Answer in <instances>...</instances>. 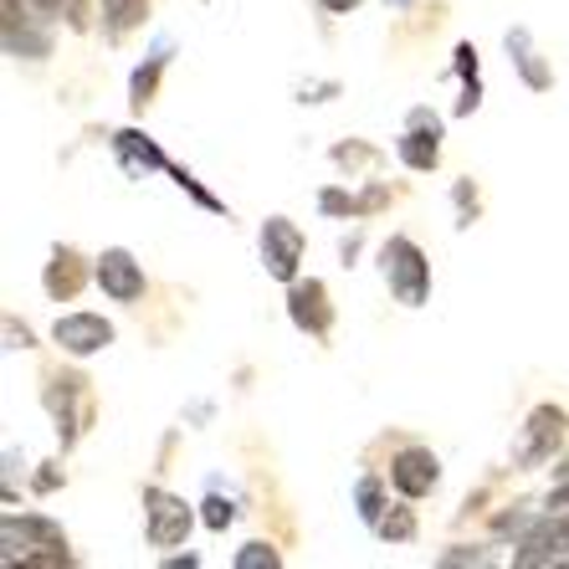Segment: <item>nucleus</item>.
<instances>
[{"instance_id":"obj_1","label":"nucleus","mask_w":569,"mask_h":569,"mask_svg":"<svg viewBox=\"0 0 569 569\" xmlns=\"http://www.w3.org/2000/svg\"><path fill=\"white\" fill-rule=\"evenodd\" d=\"M380 267H385V282L396 292L406 308H421L426 292H431V262L421 257V247L406 237H390L380 252Z\"/></svg>"},{"instance_id":"obj_2","label":"nucleus","mask_w":569,"mask_h":569,"mask_svg":"<svg viewBox=\"0 0 569 569\" xmlns=\"http://www.w3.org/2000/svg\"><path fill=\"white\" fill-rule=\"evenodd\" d=\"M67 565V539L57 523H47V518H6V565Z\"/></svg>"},{"instance_id":"obj_3","label":"nucleus","mask_w":569,"mask_h":569,"mask_svg":"<svg viewBox=\"0 0 569 569\" xmlns=\"http://www.w3.org/2000/svg\"><path fill=\"white\" fill-rule=\"evenodd\" d=\"M144 513H149L144 539L154 543V549H174V543H186L190 523H196V513H190L180 498H170V492H159V488L144 492Z\"/></svg>"},{"instance_id":"obj_4","label":"nucleus","mask_w":569,"mask_h":569,"mask_svg":"<svg viewBox=\"0 0 569 569\" xmlns=\"http://www.w3.org/2000/svg\"><path fill=\"white\" fill-rule=\"evenodd\" d=\"M298 262H303V231L288 216H272L262 226V267L278 282H298Z\"/></svg>"},{"instance_id":"obj_5","label":"nucleus","mask_w":569,"mask_h":569,"mask_svg":"<svg viewBox=\"0 0 569 569\" xmlns=\"http://www.w3.org/2000/svg\"><path fill=\"white\" fill-rule=\"evenodd\" d=\"M565 441V411L559 406H539L523 426V441H518V467H543L555 457V447Z\"/></svg>"},{"instance_id":"obj_6","label":"nucleus","mask_w":569,"mask_h":569,"mask_svg":"<svg viewBox=\"0 0 569 569\" xmlns=\"http://www.w3.org/2000/svg\"><path fill=\"white\" fill-rule=\"evenodd\" d=\"M93 278H98V288H103L113 303H139V298H144V267L133 262L123 247H113V252L98 257Z\"/></svg>"},{"instance_id":"obj_7","label":"nucleus","mask_w":569,"mask_h":569,"mask_svg":"<svg viewBox=\"0 0 569 569\" xmlns=\"http://www.w3.org/2000/svg\"><path fill=\"white\" fill-rule=\"evenodd\" d=\"M52 339L72 359H88V355H98V349L113 345V323H108V318H98V313H67V318H57Z\"/></svg>"},{"instance_id":"obj_8","label":"nucleus","mask_w":569,"mask_h":569,"mask_svg":"<svg viewBox=\"0 0 569 569\" xmlns=\"http://www.w3.org/2000/svg\"><path fill=\"white\" fill-rule=\"evenodd\" d=\"M288 318L298 323L303 333H313V339H323L329 333V323H333V308H329V288L318 278H308V282H292L288 288Z\"/></svg>"},{"instance_id":"obj_9","label":"nucleus","mask_w":569,"mask_h":569,"mask_svg":"<svg viewBox=\"0 0 569 569\" xmlns=\"http://www.w3.org/2000/svg\"><path fill=\"white\" fill-rule=\"evenodd\" d=\"M437 477H441V467L426 447H406L396 462H390V482H396L400 498H426V492L437 488Z\"/></svg>"},{"instance_id":"obj_10","label":"nucleus","mask_w":569,"mask_h":569,"mask_svg":"<svg viewBox=\"0 0 569 569\" xmlns=\"http://www.w3.org/2000/svg\"><path fill=\"white\" fill-rule=\"evenodd\" d=\"M400 159L411 164V170H437V159H441V123L426 113V108H416L411 113V129L400 133Z\"/></svg>"},{"instance_id":"obj_11","label":"nucleus","mask_w":569,"mask_h":569,"mask_svg":"<svg viewBox=\"0 0 569 569\" xmlns=\"http://www.w3.org/2000/svg\"><path fill=\"white\" fill-rule=\"evenodd\" d=\"M47 47H52V41L31 27L27 0H6V52L11 57H47Z\"/></svg>"},{"instance_id":"obj_12","label":"nucleus","mask_w":569,"mask_h":569,"mask_svg":"<svg viewBox=\"0 0 569 569\" xmlns=\"http://www.w3.org/2000/svg\"><path fill=\"white\" fill-rule=\"evenodd\" d=\"M41 288H47V298H72V292L82 288V262H78V252L57 247V252H52V267H47V278H41Z\"/></svg>"},{"instance_id":"obj_13","label":"nucleus","mask_w":569,"mask_h":569,"mask_svg":"<svg viewBox=\"0 0 569 569\" xmlns=\"http://www.w3.org/2000/svg\"><path fill=\"white\" fill-rule=\"evenodd\" d=\"M508 52H513V62H518V72H523V82H529L533 93H543L549 82H555V72L539 62V52H533V41H529V31H508Z\"/></svg>"},{"instance_id":"obj_14","label":"nucleus","mask_w":569,"mask_h":569,"mask_svg":"<svg viewBox=\"0 0 569 569\" xmlns=\"http://www.w3.org/2000/svg\"><path fill=\"white\" fill-rule=\"evenodd\" d=\"M78 390H82V380H52V390H47V406H52V416H57V431H62V441H72L78 437Z\"/></svg>"},{"instance_id":"obj_15","label":"nucleus","mask_w":569,"mask_h":569,"mask_svg":"<svg viewBox=\"0 0 569 569\" xmlns=\"http://www.w3.org/2000/svg\"><path fill=\"white\" fill-rule=\"evenodd\" d=\"M113 144H119V154L129 159V164H149V170H170V159L159 154L154 144H149L144 133H133V129H123L119 139H113Z\"/></svg>"},{"instance_id":"obj_16","label":"nucleus","mask_w":569,"mask_h":569,"mask_svg":"<svg viewBox=\"0 0 569 569\" xmlns=\"http://www.w3.org/2000/svg\"><path fill=\"white\" fill-rule=\"evenodd\" d=\"M159 72H164V47L149 57V67H139V72H133V82H129V103H133V108H144L149 98H154Z\"/></svg>"},{"instance_id":"obj_17","label":"nucleus","mask_w":569,"mask_h":569,"mask_svg":"<svg viewBox=\"0 0 569 569\" xmlns=\"http://www.w3.org/2000/svg\"><path fill=\"white\" fill-rule=\"evenodd\" d=\"M144 6H149V0H103L108 31H113V37H123V31H133V27H139V21H144Z\"/></svg>"},{"instance_id":"obj_18","label":"nucleus","mask_w":569,"mask_h":569,"mask_svg":"<svg viewBox=\"0 0 569 569\" xmlns=\"http://www.w3.org/2000/svg\"><path fill=\"white\" fill-rule=\"evenodd\" d=\"M278 565H282V555L272 543H247L237 555V569H278Z\"/></svg>"},{"instance_id":"obj_19","label":"nucleus","mask_w":569,"mask_h":569,"mask_svg":"<svg viewBox=\"0 0 569 569\" xmlns=\"http://www.w3.org/2000/svg\"><path fill=\"white\" fill-rule=\"evenodd\" d=\"M359 518H365V523H380V518H385L380 482H375V477H365V482H359Z\"/></svg>"},{"instance_id":"obj_20","label":"nucleus","mask_w":569,"mask_h":569,"mask_svg":"<svg viewBox=\"0 0 569 569\" xmlns=\"http://www.w3.org/2000/svg\"><path fill=\"white\" fill-rule=\"evenodd\" d=\"M375 529H380L385 539H411V533H416V518L406 513V508H390V513H385Z\"/></svg>"},{"instance_id":"obj_21","label":"nucleus","mask_w":569,"mask_h":569,"mask_svg":"<svg viewBox=\"0 0 569 569\" xmlns=\"http://www.w3.org/2000/svg\"><path fill=\"white\" fill-rule=\"evenodd\" d=\"M329 216H355V211H370V200H355L345 196V190H323V200H318Z\"/></svg>"},{"instance_id":"obj_22","label":"nucleus","mask_w":569,"mask_h":569,"mask_svg":"<svg viewBox=\"0 0 569 569\" xmlns=\"http://www.w3.org/2000/svg\"><path fill=\"white\" fill-rule=\"evenodd\" d=\"M231 518H237V508L226 503V498H206V503H200V523H206V529H226Z\"/></svg>"},{"instance_id":"obj_23","label":"nucleus","mask_w":569,"mask_h":569,"mask_svg":"<svg viewBox=\"0 0 569 569\" xmlns=\"http://www.w3.org/2000/svg\"><path fill=\"white\" fill-rule=\"evenodd\" d=\"M457 72H462V82H477V52L472 47H457Z\"/></svg>"},{"instance_id":"obj_24","label":"nucleus","mask_w":569,"mask_h":569,"mask_svg":"<svg viewBox=\"0 0 569 569\" xmlns=\"http://www.w3.org/2000/svg\"><path fill=\"white\" fill-rule=\"evenodd\" d=\"M318 6H323V11H329V16H349V11H355V6H359V0H318Z\"/></svg>"},{"instance_id":"obj_25","label":"nucleus","mask_w":569,"mask_h":569,"mask_svg":"<svg viewBox=\"0 0 569 569\" xmlns=\"http://www.w3.org/2000/svg\"><path fill=\"white\" fill-rule=\"evenodd\" d=\"M31 6H37L41 16H57V11H62V0H31Z\"/></svg>"},{"instance_id":"obj_26","label":"nucleus","mask_w":569,"mask_h":569,"mask_svg":"<svg viewBox=\"0 0 569 569\" xmlns=\"http://www.w3.org/2000/svg\"><path fill=\"white\" fill-rule=\"evenodd\" d=\"M555 472H559V477H569V457H565V462H559V467H555Z\"/></svg>"},{"instance_id":"obj_27","label":"nucleus","mask_w":569,"mask_h":569,"mask_svg":"<svg viewBox=\"0 0 569 569\" xmlns=\"http://www.w3.org/2000/svg\"><path fill=\"white\" fill-rule=\"evenodd\" d=\"M390 6H411V0H390Z\"/></svg>"}]
</instances>
